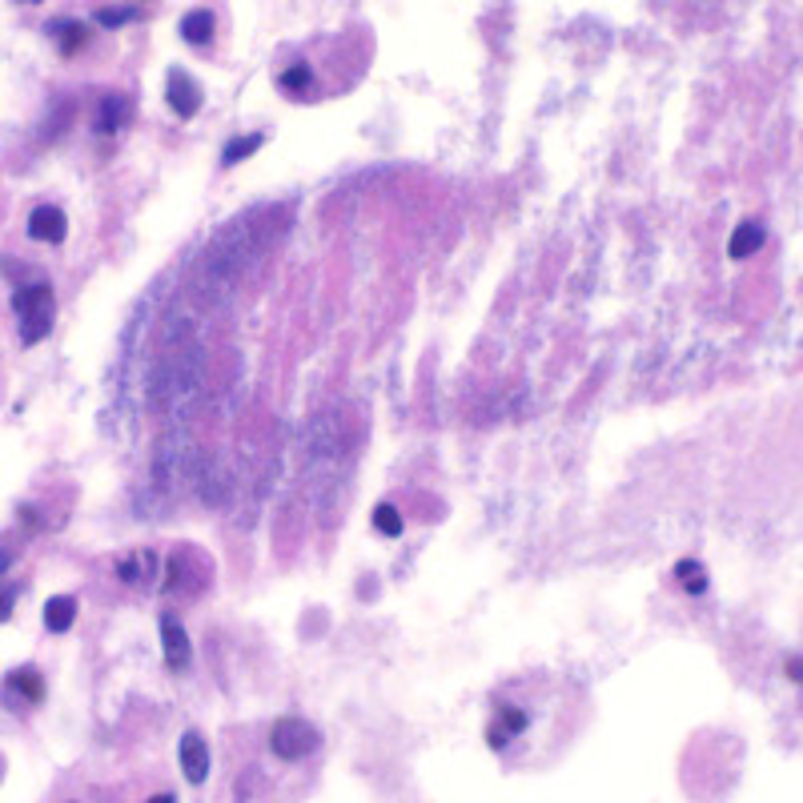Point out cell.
Instances as JSON below:
<instances>
[{
    "mask_svg": "<svg viewBox=\"0 0 803 803\" xmlns=\"http://www.w3.org/2000/svg\"><path fill=\"white\" fill-rule=\"evenodd\" d=\"M177 755H181V771H185V779L189 783H205L209 779V743L197 735V731H185L181 735V747H177Z\"/></svg>",
    "mask_w": 803,
    "mask_h": 803,
    "instance_id": "cell-5",
    "label": "cell"
},
{
    "mask_svg": "<svg viewBox=\"0 0 803 803\" xmlns=\"http://www.w3.org/2000/svg\"><path fill=\"white\" fill-rule=\"evenodd\" d=\"M73 619H77V599L73 595H57V599L45 603V627L53 635H65L73 627Z\"/></svg>",
    "mask_w": 803,
    "mask_h": 803,
    "instance_id": "cell-14",
    "label": "cell"
},
{
    "mask_svg": "<svg viewBox=\"0 0 803 803\" xmlns=\"http://www.w3.org/2000/svg\"><path fill=\"white\" fill-rule=\"evenodd\" d=\"M153 571H157V555L153 551H133V555H125L117 563V575H121L125 587H145L153 579Z\"/></svg>",
    "mask_w": 803,
    "mask_h": 803,
    "instance_id": "cell-12",
    "label": "cell"
},
{
    "mask_svg": "<svg viewBox=\"0 0 803 803\" xmlns=\"http://www.w3.org/2000/svg\"><path fill=\"white\" fill-rule=\"evenodd\" d=\"M161 647H165V663H169V671H185V667H189L193 647H189L185 627H181L173 615H161Z\"/></svg>",
    "mask_w": 803,
    "mask_h": 803,
    "instance_id": "cell-6",
    "label": "cell"
},
{
    "mask_svg": "<svg viewBox=\"0 0 803 803\" xmlns=\"http://www.w3.org/2000/svg\"><path fill=\"white\" fill-rule=\"evenodd\" d=\"M278 85H282L286 93H298V97H306V89L314 85V73H310L306 65H294V69H286V73L278 77Z\"/></svg>",
    "mask_w": 803,
    "mask_h": 803,
    "instance_id": "cell-19",
    "label": "cell"
},
{
    "mask_svg": "<svg viewBox=\"0 0 803 803\" xmlns=\"http://www.w3.org/2000/svg\"><path fill=\"white\" fill-rule=\"evenodd\" d=\"M213 29H217V21H213L209 9H189V13L181 17V25H177L181 41H185V45H197V49L213 41Z\"/></svg>",
    "mask_w": 803,
    "mask_h": 803,
    "instance_id": "cell-10",
    "label": "cell"
},
{
    "mask_svg": "<svg viewBox=\"0 0 803 803\" xmlns=\"http://www.w3.org/2000/svg\"><path fill=\"white\" fill-rule=\"evenodd\" d=\"M9 691H17V695L29 699V703H41V699H45V679H41L37 667H21V671L9 675Z\"/></svg>",
    "mask_w": 803,
    "mask_h": 803,
    "instance_id": "cell-15",
    "label": "cell"
},
{
    "mask_svg": "<svg viewBox=\"0 0 803 803\" xmlns=\"http://www.w3.org/2000/svg\"><path fill=\"white\" fill-rule=\"evenodd\" d=\"M129 117H133V101L125 93H109L101 97V109H97V133H117L129 125Z\"/></svg>",
    "mask_w": 803,
    "mask_h": 803,
    "instance_id": "cell-9",
    "label": "cell"
},
{
    "mask_svg": "<svg viewBox=\"0 0 803 803\" xmlns=\"http://www.w3.org/2000/svg\"><path fill=\"white\" fill-rule=\"evenodd\" d=\"M149 803H177V799H173V795H153Z\"/></svg>",
    "mask_w": 803,
    "mask_h": 803,
    "instance_id": "cell-23",
    "label": "cell"
},
{
    "mask_svg": "<svg viewBox=\"0 0 803 803\" xmlns=\"http://www.w3.org/2000/svg\"><path fill=\"white\" fill-rule=\"evenodd\" d=\"M205 583H209V567L201 563V555L177 551L169 559V571H165V591L169 595H197Z\"/></svg>",
    "mask_w": 803,
    "mask_h": 803,
    "instance_id": "cell-3",
    "label": "cell"
},
{
    "mask_svg": "<svg viewBox=\"0 0 803 803\" xmlns=\"http://www.w3.org/2000/svg\"><path fill=\"white\" fill-rule=\"evenodd\" d=\"M53 41H57V49L65 53V57H73V53H81L85 45H89V25L85 21H53L49 29H45Z\"/></svg>",
    "mask_w": 803,
    "mask_h": 803,
    "instance_id": "cell-11",
    "label": "cell"
},
{
    "mask_svg": "<svg viewBox=\"0 0 803 803\" xmlns=\"http://www.w3.org/2000/svg\"><path fill=\"white\" fill-rule=\"evenodd\" d=\"M261 133H249V137H233L229 145H225V153H221V165H237V161H245L249 153H257L261 149Z\"/></svg>",
    "mask_w": 803,
    "mask_h": 803,
    "instance_id": "cell-17",
    "label": "cell"
},
{
    "mask_svg": "<svg viewBox=\"0 0 803 803\" xmlns=\"http://www.w3.org/2000/svg\"><path fill=\"white\" fill-rule=\"evenodd\" d=\"M322 747V731L298 715H286L270 727V751L282 759V763H302L310 759L314 751Z\"/></svg>",
    "mask_w": 803,
    "mask_h": 803,
    "instance_id": "cell-2",
    "label": "cell"
},
{
    "mask_svg": "<svg viewBox=\"0 0 803 803\" xmlns=\"http://www.w3.org/2000/svg\"><path fill=\"white\" fill-rule=\"evenodd\" d=\"M153 470H157V482H161L165 490H177V486H185V482H193V478H197V474H193V450H189L185 442H181V446H173V442H161Z\"/></svg>",
    "mask_w": 803,
    "mask_h": 803,
    "instance_id": "cell-4",
    "label": "cell"
},
{
    "mask_svg": "<svg viewBox=\"0 0 803 803\" xmlns=\"http://www.w3.org/2000/svg\"><path fill=\"white\" fill-rule=\"evenodd\" d=\"M13 555H17V547H5V551H0V575H5V571H9Z\"/></svg>",
    "mask_w": 803,
    "mask_h": 803,
    "instance_id": "cell-22",
    "label": "cell"
},
{
    "mask_svg": "<svg viewBox=\"0 0 803 803\" xmlns=\"http://www.w3.org/2000/svg\"><path fill=\"white\" fill-rule=\"evenodd\" d=\"M759 245H763V225H759V221H739L735 233H731V241H727V257L743 261V257H751Z\"/></svg>",
    "mask_w": 803,
    "mask_h": 803,
    "instance_id": "cell-13",
    "label": "cell"
},
{
    "mask_svg": "<svg viewBox=\"0 0 803 803\" xmlns=\"http://www.w3.org/2000/svg\"><path fill=\"white\" fill-rule=\"evenodd\" d=\"M13 310H17V318H21V342H25V346H37V342L49 338V330H53V310H57L53 286L37 282V286L17 290V294H13Z\"/></svg>",
    "mask_w": 803,
    "mask_h": 803,
    "instance_id": "cell-1",
    "label": "cell"
},
{
    "mask_svg": "<svg viewBox=\"0 0 803 803\" xmlns=\"http://www.w3.org/2000/svg\"><path fill=\"white\" fill-rule=\"evenodd\" d=\"M13 607H17V587L13 583H0V623L13 615Z\"/></svg>",
    "mask_w": 803,
    "mask_h": 803,
    "instance_id": "cell-21",
    "label": "cell"
},
{
    "mask_svg": "<svg viewBox=\"0 0 803 803\" xmlns=\"http://www.w3.org/2000/svg\"><path fill=\"white\" fill-rule=\"evenodd\" d=\"M93 17H97V25H105V29H121V25L137 21V17H141V9H97Z\"/></svg>",
    "mask_w": 803,
    "mask_h": 803,
    "instance_id": "cell-20",
    "label": "cell"
},
{
    "mask_svg": "<svg viewBox=\"0 0 803 803\" xmlns=\"http://www.w3.org/2000/svg\"><path fill=\"white\" fill-rule=\"evenodd\" d=\"M374 526L386 534V539H398V534H402V514H398V506H390V502H382L378 510H374Z\"/></svg>",
    "mask_w": 803,
    "mask_h": 803,
    "instance_id": "cell-18",
    "label": "cell"
},
{
    "mask_svg": "<svg viewBox=\"0 0 803 803\" xmlns=\"http://www.w3.org/2000/svg\"><path fill=\"white\" fill-rule=\"evenodd\" d=\"M675 579H679V587L691 591V595H703V591H707V571H703V563H695V559H683V563L675 567Z\"/></svg>",
    "mask_w": 803,
    "mask_h": 803,
    "instance_id": "cell-16",
    "label": "cell"
},
{
    "mask_svg": "<svg viewBox=\"0 0 803 803\" xmlns=\"http://www.w3.org/2000/svg\"><path fill=\"white\" fill-rule=\"evenodd\" d=\"M169 105L177 117H197V109H201V85L181 69L169 73Z\"/></svg>",
    "mask_w": 803,
    "mask_h": 803,
    "instance_id": "cell-8",
    "label": "cell"
},
{
    "mask_svg": "<svg viewBox=\"0 0 803 803\" xmlns=\"http://www.w3.org/2000/svg\"><path fill=\"white\" fill-rule=\"evenodd\" d=\"M69 233V217L57 209V205H37L33 217H29V237L33 241H49V245H61Z\"/></svg>",
    "mask_w": 803,
    "mask_h": 803,
    "instance_id": "cell-7",
    "label": "cell"
}]
</instances>
